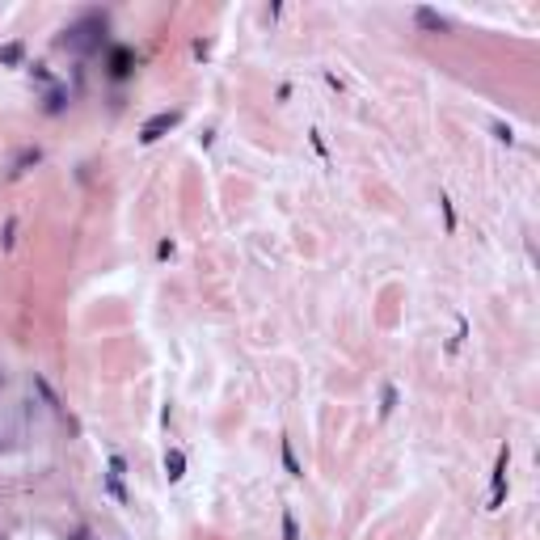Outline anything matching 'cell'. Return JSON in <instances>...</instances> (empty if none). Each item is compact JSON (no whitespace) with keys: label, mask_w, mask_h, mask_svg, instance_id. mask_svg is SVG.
<instances>
[{"label":"cell","mask_w":540,"mask_h":540,"mask_svg":"<svg viewBox=\"0 0 540 540\" xmlns=\"http://www.w3.org/2000/svg\"><path fill=\"white\" fill-rule=\"evenodd\" d=\"M63 106H68V89H51V93H46V101H42V110H46V114H59Z\"/></svg>","instance_id":"obj_10"},{"label":"cell","mask_w":540,"mask_h":540,"mask_svg":"<svg viewBox=\"0 0 540 540\" xmlns=\"http://www.w3.org/2000/svg\"><path fill=\"white\" fill-rule=\"evenodd\" d=\"M494 135H498L503 144H511V139H515V135H511V127H503V123H494Z\"/></svg>","instance_id":"obj_17"},{"label":"cell","mask_w":540,"mask_h":540,"mask_svg":"<svg viewBox=\"0 0 540 540\" xmlns=\"http://www.w3.org/2000/svg\"><path fill=\"white\" fill-rule=\"evenodd\" d=\"M165 477H169V482H182V477H186V452H182V448H169V452H165Z\"/></svg>","instance_id":"obj_7"},{"label":"cell","mask_w":540,"mask_h":540,"mask_svg":"<svg viewBox=\"0 0 540 540\" xmlns=\"http://www.w3.org/2000/svg\"><path fill=\"white\" fill-rule=\"evenodd\" d=\"M279 456H283V469H287V477H304V465L296 460V448H291V439H283Z\"/></svg>","instance_id":"obj_8"},{"label":"cell","mask_w":540,"mask_h":540,"mask_svg":"<svg viewBox=\"0 0 540 540\" xmlns=\"http://www.w3.org/2000/svg\"><path fill=\"white\" fill-rule=\"evenodd\" d=\"M13 245H17V220H13V215H8V220H4V232H0V249H4V253H8V249H13Z\"/></svg>","instance_id":"obj_12"},{"label":"cell","mask_w":540,"mask_h":540,"mask_svg":"<svg viewBox=\"0 0 540 540\" xmlns=\"http://www.w3.org/2000/svg\"><path fill=\"white\" fill-rule=\"evenodd\" d=\"M439 207H444V220H448V232H456V207H452V199L444 194V199H439Z\"/></svg>","instance_id":"obj_15"},{"label":"cell","mask_w":540,"mask_h":540,"mask_svg":"<svg viewBox=\"0 0 540 540\" xmlns=\"http://www.w3.org/2000/svg\"><path fill=\"white\" fill-rule=\"evenodd\" d=\"M283 540H300V524L291 511H283Z\"/></svg>","instance_id":"obj_14"},{"label":"cell","mask_w":540,"mask_h":540,"mask_svg":"<svg viewBox=\"0 0 540 540\" xmlns=\"http://www.w3.org/2000/svg\"><path fill=\"white\" fill-rule=\"evenodd\" d=\"M177 123H182V114H177V110H161V114H152V118L139 127V144H156V139H165Z\"/></svg>","instance_id":"obj_3"},{"label":"cell","mask_w":540,"mask_h":540,"mask_svg":"<svg viewBox=\"0 0 540 540\" xmlns=\"http://www.w3.org/2000/svg\"><path fill=\"white\" fill-rule=\"evenodd\" d=\"M414 25H418L422 34H448V30H452V25H448V17H439V13H435V8H427V4H422V8H414Z\"/></svg>","instance_id":"obj_4"},{"label":"cell","mask_w":540,"mask_h":540,"mask_svg":"<svg viewBox=\"0 0 540 540\" xmlns=\"http://www.w3.org/2000/svg\"><path fill=\"white\" fill-rule=\"evenodd\" d=\"M156 258H161V262L173 258V241H161V245H156Z\"/></svg>","instance_id":"obj_18"},{"label":"cell","mask_w":540,"mask_h":540,"mask_svg":"<svg viewBox=\"0 0 540 540\" xmlns=\"http://www.w3.org/2000/svg\"><path fill=\"white\" fill-rule=\"evenodd\" d=\"M0 384H4V376H0Z\"/></svg>","instance_id":"obj_19"},{"label":"cell","mask_w":540,"mask_h":540,"mask_svg":"<svg viewBox=\"0 0 540 540\" xmlns=\"http://www.w3.org/2000/svg\"><path fill=\"white\" fill-rule=\"evenodd\" d=\"M42 161V148H21L17 156H13V165H8V177H21L30 165H38Z\"/></svg>","instance_id":"obj_6"},{"label":"cell","mask_w":540,"mask_h":540,"mask_svg":"<svg viewBox=\"0 0 540 540\" xmlns=\"http://www.w3.org/2000/svg\"><path fill=\"white\" fill-rule=\"evenodd\" d=\"M30 384H34V393L42 397V406H46L51 414H59V418H63V401H59V393L51 389V380H46L42 372H34V376H30Z\"/></svg>","instance_id":"obj_5"},{"label":"cell","mask_w":540,"mask_h":540,"mask_svg":"<svg viewBox=\"0 0 540 540\" xmlns=\"http://www.w3.org/2000/svg\"><path fill=\"white\" fill-rule=\"evenodd\" d=\"M21 59H25V46L21 42H4L0 46V68H17Z\"/></svg>","instance_id":"obj_9"},{"label":"cell","mask_w":540,"mask_h":540,"mask_svg":"<svg viewBox=\"0 0 540 540\" xmlns=\"http://www.w3.org/2000/svg\"><path fill=\"white\" fill-rule=\"evenodd\" d=\"M101 30H106V13H84L72 30H63V34H68L63 42H68V46H76V51H93V46L101 42V38H97Z\"/></svg>","instance_id":"obj_1"},{"label":"cell","mask_w":540,"mask_h":540,"mask_svg":"<svg viewBox=\"0 0 540 540\" xmlns=\"http://www.w3.org/2000/svg\"><path fill=\"white\" fill-rule=\"evenodd\" d=\"M393 410H397V389L384 384V389H380V418H389Z\"/></svg>","instance_id":"obj_11"},{"label":"cell","mask_w":540,"mask_h":540,"mask_svg":"<svg viewBox=\"0 0 540 540\" xmlns=\"http://www.w3.org/2000/svg\"><path fill=\"white\" fill-rule=\"evenodd\" d=\"M110 477H127V460H123L118 452L110 456Z\"/></svg>","instance_id":"obj_16"},{"label":"cell","mask_w":540,"mask_h":540,"mask_svg":"<svg viewBox=\"0 0 540 540\" xmlns=\"http://www.w3.org/2000/svg\"><path fill=\"white\" fill-rule=\"evenodd\" d=\"M106 490H110V494H114V498H118L123 507L131 503V498H127V490H123V477H110V473H106Z\"/></svg>","instance_id":"obj_13"},{"label":"cell","mask_w":540,"mask_h":540,"mask_svg":"<svg viewBox=\"0 0 540 540\" xmlns=\"http://www.w3.org/2000/svg\"><path fill=\"white\" fill-rule=\"evenodd\" d=\"M507 469H511V448L503 444V448H498V460H494V473H490V503H486V511H498V507H503V494H507Z\"/></svg>","instance_id":"obj_2"}]
</instances>
